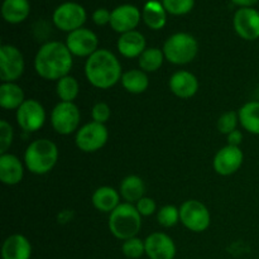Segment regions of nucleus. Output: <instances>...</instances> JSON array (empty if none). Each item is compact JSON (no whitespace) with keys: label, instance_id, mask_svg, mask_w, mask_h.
I'll return each mask as SVG.
<instances>
[{"label":"nucleus","instance_id":"1","mask_svg":"<svg viewBox=\"0 0 259 259\" xmlns=\"http://www.w3.org/2000/svg\"><path fill=\"white\" fill-rule=\"evenodd\" d=\"M73 66L72 53L65 43L51 40L38 50L34 57V70L45 80H61Z\"/></svg>","mask_w":259,"mask_h":259},{"label":"nucleus","instance_id":"2","mask_svg":"<svg viewBox=\"0 0 259 259\" xmlns=\"http://www.w3.org/2000/svg\"><path fill=\"white\" fill-rule=\"evenodd\" d=\"M85 76L96 89L108 90L121 80V65L109 50H98L86 60Z\"/></svg>","mask_w":259,"mask_h":259},{"label":"nucleus","instance_id":"3","mask_svg":"<svg viewBox=\"0 0 259 259\" xmlns=\"http://www.w3.org/2000/svg\"><path fill=\"white\" fill-rule=\"evenodd\" d=\"M58 161V148L50 139H37L27 147L24 163L28 171L34 175H46L53 169Z\"/></svg>","mask_w":259,"mask_h":259},{"label":"nucleus","instance_id":"4","mask_svg":"<svg viewBox=\"0 0 259 259\" xmlns=\"http://www.w3.org/2000/svg\"><path fill=\"white\" fill-rule=\"evenodd\" d=\"M142 228V215L133 204L123 202L109 215V230L120 240L137 237Z\"/></svg>","mask_w":259,"mask_h":259},{"label":"nucleus","instance_id":"5","mask_svg":"<svg viewBox=\"0 0 259 259\" xmlns=\"http://www.w3.org/2000/svg\"><path fill=\"white\" fill-rule=\"evenodd\" d=\"M164 58L174 65H187L195 60L199 52V43L194 35L189 33H175L164 42Z\"/></svg>","mask_w":259,"mask_h":259},{"label":"nucleus","instance_id":"6","mask_svg":"<svg viewBox=\"0 0 259 259\" xmlns=\"http://www.w3.org/2000/svg\"><path fill=\"white\" fill-rule=\"evenodd\" d=\"M86 10L82 5L73 2L63 3L58 5L52 15L53 24L62 32H73L82 28L86 22Z\"/></svg>","mask_w":259,"mask_h":259},{"label":"nucleus","instance_id":"7","mask_svg":"<svg viewBox=\"0 0 259 259\" xmlns=\"http://www.w3.org/2000/svg\"><path fill=\"white\" fill-rule=\"evenodd\" d=\"M80 120L81 114L78 106L75 103L60 101L53 108L52 114H51V124L53 129L61 136H68L78 131Z\"/></svg>","mask_w":259,"mask_h":259},{"label":"nucleus","instance_id":"8","mask_svg":"<svg viewBox=\"0 0 259 259\" xmlns=\"http://www.w3.org/2000/svg\"><path fill=\"white\" fill-rule=\"evenodd\" d=\"M108 139L109 132L105 124L91 121L78 129L75 137V143L80 151L85 153H94L103 148Z\"/></svg>","mask_w":259,"mask_h":259},{"label":"nucleus","instance_id":"9","mask_svg":"<svg viewBox=\"0 0 259 259\" xmlns=\"http://www.w3.org/2000/svg\"><path fill=\"white\" fill-rule=\"evenodd\" d=\"M180 222L194 233H202L210 227V211L201 201L187 200L180 207Z\"/></svg>","mask_w":259,"mask_h":259},{"label":"nucleus","instance_id":"10","mask_svg":"<svg viewBox=\"0 0 259 259\" xmlns=\"http://www.w3.org/2000/svg\"><path fill=\"white\" fill-rule=\"evenodd\" d=\"M24 57L17 47L3 45L0 47V78L3 82H14L24 72Z\"/></svg>","mask_w":259,"mask_h":259},{"label":"nucleus","instance_id":"11","mask_svg":"<svg viewBox=\"0 0 259 259\" xmlns=\"http://www.w3.org/2000/svg\"><path fill=\"white\" fill-rule=\"evenodd\" d=\"M46 121V110L39 101L28 99L17 110V123L27 133L39 131Z\"/></svg>","mask_w":259,"mask_h":259},{"label":"nucleus","instance_id":"12","mask_svg":"<svg viewBox=\"0 0 259 259\" xmlns=\"http://www.w3.org/2000/svg\"><path fill=\"white\" fill-rule=\"evenodd\" d=\"M66 46L72 53V56L89 58L98 51L99 39L98 35L93 30L88 29V28H80V29L68 33Z\"/></svg>","mask_w":259,"mask_h":259},{"label":"nucleus","instance_id":"13","mask_svg":"<svg viewBox=\"0 0 259 259\" xmlns=\"http://www.w3.org/2000/svg\"><path fill=\"white\" fill-rule=\"evenodd\" d=\"M233 25L240 38L255 40L259 38V12L254 8H240L235 12Z\"/></svg>","mask_w":259,"mask_h":259},{"label":"nucleus","instance_id":"14","mask_svg":"<svg viewBox=\"0 0 259 259\" xmlns=\"http://www.w3.org/2000/svg\"><path fill=\"white\" fill-rule=\"evenodd\" d=\"M243 159H244V156H243L242 149L239 147L228 144L219 149L218 153L215 154L212 166L220 176H230L242 167Z\"/></svg>","mask_w":259,"mask_h":259},{"label":"nucleus","instance_id":"15","mask_svg":"<svg viewBox=\"0 0 259 259\" xmlns=\"http://www.w3.org/2000/svg\"><path fill=\"white\" fill-rule=\"evenodd\" d=\"M141 19L142 13L138 8L132 4H123L116 7L111 12L110 27L115 32L124 34V33L136 30Z\"/></svg>","mask_w":259,"mask_h":259},{"label":"nucleus","instance_id":"16","mask_svg":"<svg viewBox=\"0 0 259 259\" xmlns=\"http://www.w3.org/2000/svg\"><path fill=\"white\" fill-rule=\"evenodd\" d=\"M146 254L149 259H174L176 255V245L164 233H152L144 240Z\"/></svg>","mask_w":259,"mask_h":259},{"label":"nucleus","instance_id":"17","mask_svg":"<svg viewBox=\"0 0 259 259\" xmlns=\"http://www.w3.org/2000/svg\"><path fill=\"white\" fill-rule=\"evenodd\" d=\"M168 86L171 93L177 98L190 99L199 90V81L194 73L181 70L169 77Z\"/></svg>","mask_w":259,"mask_h":259},{"label":"nucleus","instance_id":"18","mask_svg":"<svg viewBox=\"0 0 259 259\" xmlns=\"http://www.w3.org/2000/svg\"><path fill=\"white\" fill-rule=\"evenodd\" d=\"M24 176L23 163L17 156L10 153L0 154V181L8 186L18 185Z\"/></svg>","mask_w":259,"mask_h":259},{"label":"nucleus","instance_id":"19","mask_svg":"<svg viewBox=\"0 0 259 259\" xmlns=\"http://www.w3.org/2000/svg\"><path fill=\"white\" fill-rule=\"evenodd\" d=\"M146 38L138 30H132V32L124 33L119 37L116 47L119 53L125 58H136L142 55L146 48Z\"/></svg>","mask_w":259,"mask_h":259},{"label":"nucleus","instance_id":"20","mask_svg":"<svg viewBox=\"0 0 259 259\" xmlns=\"http://www.w3.org/2000/svg\"><path fill=\"white\" fill-rule=\"evenodd\" d=\"M32 245L22 234H13L5 239L2 248L3 259H30Z\"/></svg>","mask_w":259,"mask_h":259},{"label":"nucleus","instance_id":"21","mask_svg":"<svg viewBox=\"0 0 259 259\" xmlns=\"http://www.w3.org/2000/svg\"><path fill=\"white\" fill-rule=\"evenodd\" d=\"M91 202L99 211L111 212L120 205V194L113 187L101 186L95 190Z\"/></svg>","mask_w":259,"mask_h":259},{"label":"nucleus","instance_id":"22","mask_svg":"<svg viewBox=\"0 0 259 259\" xmlns=\"http://www.w3.org/2000/svg\"><path fill=\"white\" fill-rule=\"evenodd\" d=\"M142 19L144 24L153 30H159L166 25L167 12L163 4L157 0H149L142 10Z\"/></svg>","mask_w":259,"mask_h":259},{"label":"nucleus","instance_id":"23","mask_svg":"<svg viewBox=\"0 0 259 259\" xmlns=\"http://www.w3.org/2000/svg\"><path fill=\"white\" fill-rule=\"evenodd\" d=\"M30 13L28 0H4L2 5V15L10 24H19L24 22Z\"/></svg>","mask_w":259,"mask_h":259},{"label":"nucleus","instance_id":"24","mask_svg":"<svg viewBox=\"0 0 259 259\" xmlns=\"http://www.w3.org/2000/svg\"><path fill=\"white\" fill-rule=\"evenodd\" d=\"M25 101L24 91L15 82H3L0 85V106L7 110H18Z\"/></svg>","mask_w":259,"mask_h":259},{"label":"nucleus","instance_id":"25","mask_svg":"<svg viewBox=\"0 0 259 259\" xmlns=\"http://www.w3.org/2000/svg\"><path fill=\"white\" fill-rule=\"evenodd\" d=\"M239 123L248 133L259 136V101H249L238 111Z\"/></svg>","mask_w":259,"mask_h":259},{"label":"nucleus","instance_id":"26","mask_svg":"<svg viewBox=\"0 0 259 259\" xmlns=\"http://www.w3.org/2000/svg\"><path fill=\"white\" fill-rule=\"evenodd\" d=\"M120 195L126 202L133 204V202H138L142 197H144V192H146V185H144L143 180L136 175H131L126 176L125 179L121 181L120 184Z\"/></svg>","mask_w":259,"mask_h":259},{"label":"nucleus","instance_id":"27","mask_svg":"<svg viewBox=\"0 0 259 259\" xmlns=\"http://www.w3.org/2000/svg\"><path fill=\"white\" fill-rule=\"evenodd\" d=\"M121 85L128 93L138 94L144 93L149 86V78L143 70H129L121 76Z\"/></svg>","mask_w":259,"mask_h":259},{"label":"nucleus","instance_id":"28","mask_svg":"<svg viewBox=\"0 0 259 259\" xmlns=\"http://www.w3.org/2000/svg\"><path fill=\"white\" fill-rule=\"evenodd\" d=\"M164 58L163 51L157 47L147 48L138 58V63L141 70L144 72H156L163 65Z\"/></svg>","mask_w":259,"mask_h":259},{"label":"nucleus","instance_id":"29","mask_svg":"<svg viewBox=\"0 0 259 259\" xmlns=\"http://www.w3.org/2000/svg\"><path fill=\"white\" fill-rule=\"evenodd\" d=\"M78 91H80V86H78L77 80L73 76L67 75L57 81L56 93H57V96L61 101L73 103V100L77 98Z\"/></svg>","mask_w":259,"mask_h":259},{"label":"nucleus","instance_id":"30","mask_svg":"<svg viewBox=\"0 0 259 259\" xmlns=\"http://www.w3.org/2000/svg\"><path fill=\"white\" fill-rule=\"evenodd\" d=\"M164 9L168 14L180 15L189 14L195 7V0H162Z\"/></svg>","mask_w":259,"mask_h":259},{"label":"nucleus","instance_id":"31","mask_svg":"<svg viewBox=\"0 0 259 259\" xmlns=\"http://www.w3.org/2000/svg\"><path fill=\"white\" fill-rule=\"evenodd\" d=\"M157 220L163 228H172L180 222V209L174 205H166L161 207L157 214Z\"/></svg>","mask_w":259,"mask_h":259},{"label":"nucleus","instance_id":"32","mask_svg":"<svg viewBox=\"0 0 259 259\" xmlns=\"http://www.w3.org/2000/svg\"><path fill=\"white\" fill-rule=\"evenodd\" d=\"M121 252L126 258L138 259L146 253V245H144L143 240L134 237L124 240L123 245H121Z\"/></svg>","mask_w":259,"mask_h":259},{"label":"nucleus","instance_id":"33","mask_svg":"<svg viewBox=\"0 0 259 259\" xmlns=\"http://www.w3.org/2000/svg\"><path fill=\"white\" fill-rule=\"evenodd\" d=\"M238 121H239V116H238V113L235 111H227V113L223 114L222 116L218 120V129L222 134H229L232 133L233 131L237 129Z\"/></svg>","mask_w":259,"mask_h":259},{"label":"nucleus","instance_id":"34","mask_svg":"<svg viewBox=\"0 0 259 259\" xmlns=\"http://www.w3.org/2000/svg\"><path fill=\"white\" fill-rule=\"evenodd\" d=\"M13 126L7 120H0V154L7 153L13 143Z\"/></svg>","mask_w":259,"mask_h":259},{"label":"nucleus","instance_id":"35","mask_svg":"<svg viewBox=\"0 0 259 259\" xmlns=\"http://www.w3.org/2000/svg\"><path fill=\"white\" fill-rule=\"evenodd\" d=\"M91 116L93 121L105 124L111 116V109L106 103H96L91 109Z\"/></svg>","mask_w":259,"mask_h":259},{"label":"nucleus","instance_id":"36","mask_svg":"<svg viewBox=\"0 0 259 259\" xmlns=\"http://www.w3.org/2000/svg\"><path fill=\"white\" fill-rule=\"evenodd\" d=\"M136 207L142 217H151V215L154 214L157 210L156 201H154L153 199H151V197L146 196L142 197V199L137 202Z\"/></svg>","mask_w":259,"mask_h":259},{"label":"nucleus","instance_id":"37","mask_svg":"<svg viewBox=\"0 0 259 259\" xmlns=\"http://www.w3.org/2000/svg\"><path fill=\"white\" fill-rule=\"evenodd\" d=\"M111 12H109L105 8H99L93 13V20L96 25H106L110 24Z\"/></svg>","mask_w":259,"mask_h":259},{"label":"nucleus","instance_id":"38","mask_svg":"<svg viewBox=\"0 0 259 259\" xmlns=\"http://www.w3.org/2000/svg\"><path fill=\"white\" fill-rule=\"evenodd\" d=\"M243 141V134L240 131H233L232 133L228 134V144L229 146H234V147H239L240 143Z\"/></svg>","mask_w":259,"mask_h":259},{"label":"nucleus","instance_id":"39","mask_svg":"<svg viewBox=\"0 0 259 259\" xmlns=\"http://www.w3.org/2000/svg\"><path fill=\"white\" fill-rule=\"evenodd\" d=\"M232 2L233 4L240 8H253V5L257 4L259 0H232Z\"/></svg>","mask_w":259,"mask_h":259}]
</instances>
